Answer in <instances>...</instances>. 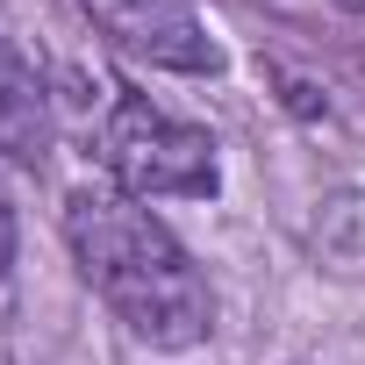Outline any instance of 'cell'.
<instances>
[{"instance_id":"6da1fadb","label":"cell","mask_w":365,"mask_h":365,"mask_svg":"<svg viewBox=\"0 0 365 365\" xmlns=\"http://www.w3.org/2000/svg\"><path fill=\"white\" fill-rule=\"evenodd\" d=\"M65 244L79 258V279L129 322V336H143L158 351H187L215 329L201 265L150 215V201H136L122 187H79L65 201Z\"/></svg>"},{"instance_id":"7a4b0ae2","label":"cell","mask_w":365,"mask_h":365,"mask_svg":"<svg viewBox=\"0 0 365 365\" xmlns=\"http://www.w3.org/2000/svg\"><path fill=\"white\" fill-rule=\"evenodd\" d=\"M93 158L136 201H208L215 194V143L143 93L108 101V115L93 122Z\"/></svg>"},{"instance_id":"3957f363","label":"cell","mask_w":365,"mask_h":365,"mask_svg":"<svg viewBox=\"0 0 365 365\" xmlns=\"http://www.w3.org/2000/svg\"><path fill=\"white\" fill-rule=\"evenodd\" d=\"M79 8L93 15V29L115 51H129L158 72H187V79L222 72V51H215L208 22L194 15V0H79Z\"/></svg>"},{"instance_id":"277c9868","label":"cell","mask_w":365,"mask_h":365,"mask_svg":"<svg viewBox=\"0 0 365 365\" xmlns=\"http://www.w3.org/2000/svg\"><path fill=\"white\" fill-rule=\"evenodd\" d=\"M51 143V93L29 65V51L0 29V158H43Z\"/></svg>"},{"instance_id":"5b68a950","label":"cell","mask_w":365,"mask_h":365,"mask_svg":"<svg viewBox=\"0 0 365 365\" xmlns=\"http://www.w3.org/2000/svg\"><path fill=\"white\" fill-rule=\"evenodd\" d=\"M8 265H15V215H8V201H0V279H8Z\"/></svg>"},{"instance_id":"8992f818","label":"cell","mask_w":365,"mask_h":365,"mask_svg":"<svg viewBox=\"0 0 365 365\" xmlns=\"http://www.w3.org/2000/svg\"><path fill=\"white\" fill-rule=\"evenodd\" d=\"M344 8H365V0H344Z\"/></svg>"}]
</instances>
